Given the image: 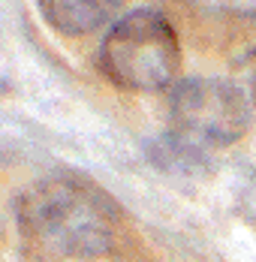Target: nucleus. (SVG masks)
Here are the masks:
<instances>
[{
	"mask_svg": "<svg viewBox=\"0 0 256 262\" xmlns=\"http://www.w3.org/2000/svg\"><path fill=\"white\" fill-rule=\"evenodd\" d=\"M253 118V105L232 79L190 76L172 84L169 124L178 148H226L235 145Z\"/></svg>",
	"mask_w": 256,
	"mask_h": 262,
	"instance_id": "nucleus-3",
	"label": "nucleus"
},
{
	"mask_svg": "<svg viewBox=\"0 0 256 262\" xmlns=\"http://www.w3.org/2000/svg\"><path fill=\"white\" fill-rule=\"evenodd\" d=\"M42 18L63 36H84L102 27L121 6V0H36Z\"/></svg>",
	"mask_w": 256,
	"mask_h": 262,
	"instance_id": "nucleus-4",
	"label": "nucleus"
},
{
	"mask_svg": "<svg viewBox=\"0 0 256 262\" xmlns=\"http://www.w3.org/2000/svg\"><path fill=\"white\" fill-rule=\"evenodd\" d=\"M232 81L241 88V94L247 97V103L256 108V46L247 49L232 63Z\"/></svg>",
	"mask_w": 256,
	"mask_h": 262,
	"instance_id": "nucleus-5",
	"label": "nucleus"
},
{
	"mask_svg": "<svg viewBox=\"0 0 256 262\" xmlns=\"http://www.w3.org/2000/svg\"><path fill=\"white\" fill-rule=\"evenodd\" d=\"M18 226L46 253L91 259L112 250L118 208L94 181L57 172L36 181L18 199Z\"/></svg>",
	"mask_w": 256,
	"mask_h": 262,
	"instance_id": "nucleus-1",
	"label": "nucleus"
},
{
	"mask_svg": "<svg viewBox=\"0 0 256 262\" xmlns=\"http://www.w3.org/2000/svg\"><path fill=\"white\" fill-rule=\"evenodd\" d=\"M241 214H244V217L256 226V181L241 193Z\"/></svg>",
	"mask_w": 256,
	"mask_h": 262,
	"instance_id": "nucleus-6",
	"label": "nucleus"
},
{
	"mask_svg": "<svg viewBox=\"0 0 256 262\" xmlns=\"http://www.w3.org/2000/svg\"><path fill=\"white\" fill-rule=\"evenodd\" d=\"M100 73L133 94H157L178 81L181 42L166 15L133 9L102 36Z\"/></svg>",
	"mask_w": 256,
	"mask_h": 262,
	"instance_id": "nucleus-2",
	"label": "nucleus"
}]
</instances>
